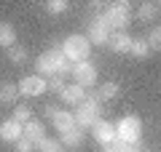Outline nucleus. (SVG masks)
I'll use <instances>...</instances> for the list:
<instances>
[{"instance_id": "obj_1", "label": "nucleus", "mask_w": 161, "mask_h": 152, "mask_svg": "<svg viewBox=\"0 0 161 152\" xmlns=\"http://www.w3.org/2000/svg\"><path fill=\"white\" fill-rule=\"evenodd\" d=\"M73 62H67V56L62 53V48H48L43 51L38 59H35V75L40 78H64V75H73Z\"/></svg>"}, {"instance_id": "obj_2", "label": "nucleus", "mask_w": 161, "mask_h": 152, "mask_svg": "<svg viewBox=\"0 0 161 152\" xmlns=\"http://www.w3.org/2000/svg\"><path fill=\"white\" fill-rule=\"evenodd\" d=\"M105 24L110 27V32H126V27L132 24V6L126 0H118V3H108L102 11Z\"/></svg>"}, {"instance_id": "obj_3", "label": "nucleus", "mask_w": 161, "mask_h": 152, "mask_svg": "<svg viewBox=\"0 0 161 152\" xmlns=\"http://www.w3.org/2000/svg\"><path fill=\"white\" fill-rule=\"evenodd\" d=\"M62 53L67 56V62L78 64V62H89V56H92V43H89L86 35H67V38L62 40Z\"/></svg>"}, {"instance_id": "obj_4", "label": "nucleus", "mask_w": 161, "mask_h": 152, "mask_svg": "<svg viewBox=\"0 0 161 152\" xmlns=\"http://www.w3.org/2000/svg\"><path fill=\"white\" fill-rule=\"evenodd\" d=\"M73 118H75V125L78 128H94V125L102 120V104L99 101H94V99H83L75 107V112H73Z\"/></svg>"}, {"instance_id": "obj_5", "label": "nucleus", "mask_w": 161, "mask_h": 152, "mask_svg": "<svg viewBox=\"0 0 161 152\" xmlns=\"http://www.w3.org/2000/svg\"><path fill=\"white\" fill-rule=\"evenodd\" d=\"M115 134H118V141L140 144V141H142V120H140L137 115H124V118L115 123Z\"/></svg>"}, {"instance_id": "obj_6", "label": "nucleus", "mask_w": 161, "mask_h": 152, "mask_svg": "<svg viewBox=\"0 0 161 152\" xmlns=\"http://www.w3.org/2000/svg\"><path fill=\"white\" fill-rule=\"evenodd\" d=\"M86 38H89V43H92V45H108V40H110V27L105 24L102 13H97V16L89 22Z\"/></svg>"}, {"instance_id": "obj_7", "label": "nucleus", "mask_w": 161, "mask_h": 152, "mask_svg": "<svg viewBox=\"0 0 161 152\" xmlns=\"http://www.w3.org/2000/svg\"><path fill=\"white\" fill-rule=\"evenodd\" d=\"M73 80L80 85V88H92L94 83H97V64L94 62H78L73 67Z\"/></svg>"}, {"instance_id": "obj_8", "label": "nucleus", "mask_w": 161, "mask_h": 152, "mask_svg": "<svg viewBox=\"0 0 161 152\" xmlns=\"http://www.w3.org/2000/svg\"><path fill=\"white\" fill-rule=\"evenodd\" d=\"M46 91H48V80L40 78V75H27V78L19 80V94H22V96L35 99V96L46 94Z\"/></svg>"}, {"instance_id": "obj_9", "label": "nucleus", "mask_w": 161, "mask_h": 152, "mask_svg": "<svg viewBox=\"0 0 161 152\" xmlns=\"http://www.w3.org/2000/svg\"><path fill=\"white\" fill-rule=\"evenodd\" d=\"M92 136H94V141H97V144H102V147L113 144V141L118 139V134H115V123H108V120H99V123L92 128Z\"/></svg>"}, {"instance_id": "obj_10", "label": "nucleus", "mask_w": 161, "mask_h": 152, "mask_svg": "<svg viewBox=\"0 0 161 152\" xmlns=\"http://www.w3.org/2000/svg\"><path fill=\"white\" fill-rule=\"evenodd\" d=\"M22 136H24V125L16 123L14 118H6L3 123H0V139H3V141H8V144H16Z\"/></svg>"}, {"instance_id": "obj_11", "label": "nucleus", "mask_w": 161, "mask_h": 152, "mask_svg": "<svg viewBox=\"0 0 161 152\" xmlns=\"http://www.w3.org/2000/svg\"><path fill=\"white\" fill-rule=\"evenodd\" d=\"M48 120H51V123H54V128L59 131V136L75 128V118H73V112H67V109H59V107L54 109V115H51Z\"/></svg>"}, {"instance_id": "obj_12", "label": "nucleus", "mask_w": 161, "mask_h": 152, "mask_svg": "<svg viewBox=\"0 0 161 152\" xmlns=\"http://www.w3.org/2000/svg\"><path fill=\"white\" fill-rule=\"evenodd\" d=\"M132 35L129 32H110V40H108V48L113 51V53H129V48H132Z\"/></svg>"}, {"instance_id": "obj_13", "label": "nucleus", "mask_w": 161, "mask_h": 152, "mask_svg": "<svg viewBox=\"0 0 161 152\" xmlns=\"http://www.w3.org/2000/svg\"><path fill=\"white\" fill-rule=\"evenodd\" d=\"M59 99H62L64 104H70V107H78L80 101L86 99V88H80L78 83H70L67 88H64L62 94H59Z\"/></svg>"}, {"instance_id": "obj_14", "label": "nucleus", "mask_w": 161, "mask_h": 152, "mask_svg": "<svg viewBox=\"0 0 161 152\" xmlns=\"http://www.w3.org/2000/svg\"><path fill=\"white\" fill-rule=\"evenodd\" d=\"M24 136H27L30 141H35V147H38V141H43L46 139V125L40 123V120H30L27 125H24Z\"/></svg>"}, {"instance_id": "obj_15", "label": "nucleus", "mask_w": 161, "mask_h": 152, "mask_svg": "<svg viewBox=\"0 0 161 152\" xmlns=\"http://www.w3.org/2000/svg\"><path fill=\"white\" fill-rule=\"evenodd\" d=\"M16 45V27L11 22H0V48H11Z\"/></svg>"}, {"instance_id": "obj_16", "label": "nucleus", "mask_w": 161, "mask_h": 152, "mask_svg": "<svg viewBox=\"0 0 161 152\" xmlns=\"http://www.w3.org/2000/svg\"><path fill=\"white\" fill-rule=\"evenodd\" d=\"M129 56L137 59V62L148 59V56H150V45H148V40H145V38H134V40H132V48H129Z\"/></svg>"}, {"instance_id": "obj_17", "label": "nucleus", "mask_w": 161, "mask_h": 152, "mask_svg": "<svg viewBox=\"0 0 161 152\" xmlns=\"http://www.w3.org/2000/svg\"><path fill=\"white\" fill-rule=\"evenodd\" d=\"M62 144L67 147V149H78V147L83 144V128H78V125H75L73 131L62 134Z\"/></svg>"}, {"instance_id": "obj_18", "label": "nucleus", "mask_w": 161, "mask_h": 152, "mask_svg": "<svg viewBox=\"0 0 161 152\" xmlns=\"http://www.w3.org/2000/svg\"><path fill=\"white\" fill-rule=\"evenodd\" d=\"M19 85L16 83H0V104H16Z\"/></svg>"}, {"instance_id": "obj_19", "label": "nucleus", "mask_w": 161, "mask_h": 152, "mask_svg": "<svg viewBox=\"0 0 161 152\" xmlns=\"http://www.w3.org/2000/svg\"><path fill=\"white\" fill-rule=\"evenodd\" d=\"M6 56H8V62H11V64H16V67H19V64L27 62V48L16 43V45H11V48L6 51Z\"/></svg>"}, {"instance_id": "obj_20", "label": "nucleus", "mask_w": 161, "mask_h": 152, "mask_svg": "<svg viewBox=\"0 0 161 152\" xmlns=\"http://www.w3.org/2000/svg\"><path fill=\"white\" fill-rule=\"evenodd\" d=\"M137 16H140V22H148V24L156 22V16H158V3H142Z\"/></svg>"}, {"instance_id": "obj_21", "label": "nucleus", "mask_w": 161, "mask_h": 152, "mask_svg": "<svg viewBox=\"0 0 161 152\" xmlns=\"http://www.w3.org/2000/svg\"><path fill=\"white\" fill-rule=\"evenodd\" d=\"M97 91H99V99H102V101H110V99H118V96H121L118 83H113V80L102 83V88H97Z\"/></svg>"}, {"instance_id": "obj_22", "label": "nucleus", "mask_w": 161, "mask_h": 152, "mask_svg": "<svg viewBox=\"0 0 161 152\" xmlns=\"http://www.w3.org/2000/svg\"><path fill=\"white\" fill-rule=\"evenodd\" d=\"M11 118L16 120V123L27 125L30 120H32V107H30V104H16V107H14V115H11Z\"/></svg>"}, {"instance_id": "obj_23", "label": "nucleus", "mask_w": 161, "mask_h": 152, "mask_svg": "<svg viewBox=\"0 0 161 152\" xmlns=\"http://www.w3.org/2000/svg\"><path fill=\"white\" fill-rule=\"evenodd\" d=\"M102 152H142V149H140V144H126V141H118V139H115L113 144L102 147Z\"/></svg>"}, {"instance_id": "obj_24", "label": "nucleus", "mask_w": 161, "mask_h": 152, "mask_svg": "<svg viewBox=\"0 0 161 152\" xmlns=\"http://www.w3.org/2000/svg\"><path fill=\"white\" fill-rule=\"evenodd\" d=\"M38 152H64V144L59 139H43V141H38Z\"/></svg>"}, {"instance_id": "obj_25", "label": "nucleus", "mask_w": 161, "mask_h": 152, "mask_svg": "<svg viewBox=\"0 0 161 152\" xmlns=\"http://www.w3.org/2000/svg\"><path fill=\"white\" fill-rule=\"evenodd\" d=\"M148 45H150V51H161V24H156L153 29L148 32Z\"/></svg>"}, {"instance_id": "obj_26", "label": "nucleus", "mask_w": 161, "mask_h": 152, "mask_svg": "<svg viewBox=\"0 0 161 152\" xmlns=\"http://www.w3.org/2000/svg\"><path fill=\"white\" fill-rule=\"evenodd\" d=\"M46 8H48V13L59 16V13H64V11L70 8V3H67V0H48V3H46Z\"/></svg>"}, {"instance_id": "obj_27", "label": "nucleus", "mask_w": 161, "mask_h": 152, "mask_svg": "<svg viewBox=\"0 0 161 152\" xmlns=\"http://www.w3.org/2000/svg\"><path fill=\"white\" fill-rule=\"evenodd\" d=\"M14 149H16V152H35L38 147H35V141H30L27 136H22V139H19L16 144H14Z\"/></svg>"}, {"instance_id": "obj_28", "label": "nucleus", "mask_w": 161, "mask_h": 152, "mask_svg": "<svg viewBox=\"0 0 161 152\" xmlns=\"http://www.w3.org/2000/svg\"><path fill=\"white\" fill-rule=\"evenodd\" d=\"M64 88H67V83H64V78H51V80H48V91H51V94H62V91Z\"/></svg>"}, {"instance_id": "obj_29", "label": "nucleus", "mask_w": 161, "mask_h": 152, "mask_svg": "<svg viewBox=\"0 0 161 152\" xmlns=\"http://www.w3.org/2000/svg\"><path fill=\"white\" fill-rule=\"evenodd\" d=\"M158 11H161V3H158Z\"/></svg>"}]
</instances>
